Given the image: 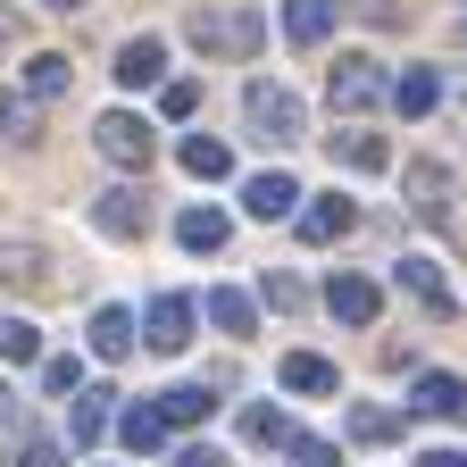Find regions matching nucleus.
Returning <instances> with one entry per match:
<instances>
[{"mask_svg":"<svg viewBox=\"0 0 467 467\" xmlns=\"http://www.w3.org/2000/svg\"><path fill=\"white\" fill-rule=\"evenodd\" d=\"M184 34H192V50L201 58H259V42H267V17L251 9H192L184 17Z\"/></svg>","mask_w":467,"mask_h":467,"instance_id":"f257e3e1","label":"nucleus"},{"mask_svg":"<svg viewBox=\"0 0 467 467\" xmlns=\"http://www.w3.org/2000/svg\"><path fill=\"white\" fill-rule=\"evenodd\" d=\"M243 117H251V142H267V150L309 142V109H301V92H284V84H267V76L243 92Z\"/></svg>","mask_w":467,"mask_h":467,"instance_id":"f03ea898","label":"nucleus"},{"mask_svg":"<svg viewBox=\"0 0 467 467\" xmlns=\"http://www.w3.org/2000/svg\"><path fill=\"white\" fill-rule=\"evenodd\" d=\"M326 100H334V117H368L376 100H392L384 58H368V50H342V67L326 76Z\"/></svg>","mask_w":467,"mask_h":467,"instance_id":"7ed1b4c3","label":"nucleus"},{"mask_svg":"<svg viewBox=\"0 0 467 467\" xmlns=\"http://www.w3.org/2000/svg\"><path fill=\"white\" fill-rule=\"evenodd\" d=\"M92 150H100L109 167H126V175H134V167H150V126H142L134 109H109L100 126H92Z\"/></svg>","mask_w":467,"mask_h":467,"instance_id":"20e7f679","label":"nucleus"},{"mask_svg":"<svg viewBox=\"0 0 467 467\" xmlns=\"http://www.w3.org/2000/svg\"><path fill=\"white\" fill-rule=\"evenodd\" d=\"M192 326H201V301H192V292H159V301H150V317H142V342L175 359V350L192 342Z\"/></svg>","mask_w":467,"mask_h":467,"instance_id":"39448f33","label":"nucleus"},{"mask_svg":"<svg viewBox=\"0 0 467 467\" xmlns=\"http://www.w3.org/2000/svg\"><path fill=\"white\" fill-rule=\"evenodd\" d=\"M92 225H100V234H117V243H134V234L150 225V201H142L134 184H109V192L92 201Z\"/></svg>","mask_w":467,"mask_h":467,"instance_id":"423d86ee","label":"nucleus"},{"mask_svg":"<svg viewBox=\"0 0 467 467\" xmlns=\"http://www.w3.org/2000/svg\"><path fill=\"white\" fill-rule=\"evenodd\" d=\"M326 309H334L342 326H376V309H384V292H376L368 275H350V267H342V275L326 284Z\"/></svg>","mask_w":467,"mask_h":467,"instance_id":"0eeeda50","label":"nucleus"},{"mask_svg":"<svg viewBox=\"0 0 467 467\" xmlns=\"http://www.w3.org/2000/svg\"><path fill=\"white\" fill-rule=\"evenodd\" d=\"M392 284H400L426 317H451V309H459V301H451V284L434 275V259H400V267H392Z\"/></svg>","mask_w":467,"mask_h":467,"instance_id":"6e6552de","label":"nucleus"},{"mask_svg":"<svg viewBox=\"0 0 467 467\" xmlns=\"http://www.w3.org/2000/svg\"><path fill=\"white\" fill-rule=\"evenodd\" d=\"M301 201H309V192L292 184V175H251V184H243V209L267 217V225H275V217H301Z\"/></svg>","mask_w":467,"mask_h":467,"instance_id":"1a4fd4ad","label":"nucleus"},{"mask_svg":"<svg viewBox=\"0 0 467 467\" xmlns=\"http://www.w3.org/2000/svg\"><path fill=\"white\" fill-rule=\"evenodd\" d=\"M409 409H426V418H467V384L426 368V376H409Z\"/></svg>","mask_w":467,"mask_h":467,"instance_id":"9d476101","label":"nucleus"},{"mask_svg":"<svg viewBox=\"0 0 467 467\" xmlns=\"http://www.w3.org/2000/svg\"><path fill=\"white\" fill-rule=\"evenodd\" d=\"M409 201H418L426 225H451V175L434 159H409Z\"/></svg>","mask_w":467,"mask_h":467,"instance_id":"9b49d317","label":"nucleus"},{"mask_svg":"<svg viewBox=\"0 0 467 467\" xmlns=\"http://www.w3.org/2000/svg\"><path fill=\"white\" fill-rule=\"evenodd\" d=\"M275 376H284V392H309V400H317V392H342V368L317 359V350H284Z\"/></svg>","mask_w":467,"mask_h":467,"instance_id":"f8f14e48","label":"nucleus"},{"mask_svg":"<svg viewBox=\"0 0 467 467\" xmlns=\"http://www.w3.org/2000/svg\"><path fill=\"white\" fill-rule=\"evenodd\" d=\"M334 17H342V0H284V34L301 42V50H317L334 34Z\"/></svg>","mask_w":467,"mask_h":467,"instance_id":"ddd939ff","label":"nucleus"},{"mask_svg":"<svg viewBox=\"0 0 467 467\" xmlns=\"http://www.w3.org/2000/svg\"><path fill=\"white\" fill-rule=\"evenodd\" d=\"M159 67H167V42H159V34H134L126 50H117V84H126V92L159 84Z\"/></svg>","mask_w":467,"mask_h":467,"instance_id":"4468645a","label":"nucleus"},{"mask_svg":"<svg viewBox=\"0 0 467 467\" xmlns=\"http://www.w3.org/2000/svg\"><path fill=\"white\" fill-rule=\"evenodd\" d=\"M225 234H234V225H225V209H184V217H175V243L201 251V259H209V251H225Z\"/></svg>","mask_w":467,"mask_h":467,"instance_id":"2eb2a0df","label":"nucleus"},{"mask_svg":"<svg viewBox=\"0 0 467 467\" xmlns=\"http://www.w3.org/2000/svg\"><path fill=\"white\" fill-rule=\"evenodd\" d=\"M350 217H359V209H350L342 192H334V201H309V209H301V243H342Z\"/></svg>","mask_w":467,"mask_h":467,"instance_id":"dca6fc26","label":"nucleus"},{"mask_svg":"<svg viewBox=\"0 0 467 467\" xmlns=\"http://www.w3.org/2000/svg\"><path fill=\"white\" fill-rule=\"evenodd\" d=\"M100 434H109V392H76V400H67V442L92 451Z\"/></svg>","mask_w":467,"mask_h":467,"instance_id":"f3484780","label":"nucleus"},{"mask_svg":"<svg viewBox=\"0 0 467 467\" xmlns=\"http://www.w3.org/2000/svg\"><path fill=\"white\" fill-rule=\"evenodd\" d=\"M184 175H201V184H225L234 175V150L217 134H184Z\"/></svg>","mask_w":467,"mask_h":467,"instance_id":"a211bd4d","label":"nucleus"},{"mask_svg":"<svg viewBox=\"0 0 467 467\" xmlns=\"http://www.w3.org/2000/svg\"><path fill=\"white\" fill-rule=\"evenodd\" d=\"M134 350V309H92V359H126Z\"/></svg>","mask_w":467,"mask_h":467,"instance_id":"6ab92c4d","label":"nucleus"},{"mask_svg":"<svg viewBox=\"0 0 467 467\" xmlns=\"http://www.w3.org/2000/svg\"><path fill=\"white\" fill-rule=\"evenodd\" d=\"M434 100H442V76H434V67H409V76H392V109H400V117H426Z\"/></svg>","mask_w":467,"mask_h":467,"instance_id":"aec40b11","label":"nucleus"},{"mask_svg":"<svg viewBox=\"0 0 467 467\" xmlns=\"http://www.w3.org/2000/svg\"><path fill=\"white\" fill-rule=\"evenodd\" d=\"M117 434H126L134 459H150V451L167 442V409H126V418H117Z\"/></svg>","mask_w":467,"mask_h":467,"instance_id":"412c9836","label":"nucleus"},{"mask_svg":"<svg viewBox=\"0 0 467 467\" xmlns=\"http://www.w3.org/2000/svg\"><path fill=\"white\" fill-rule=\"evenodd\" d=\"M159 409H167V426H201L217 400H209V384H167V392H159Z\"/></svg>","mask_w":467,"mask_h":467,"instance_id":"4be33fe9","label":"nucleus"},{"mask_svg":"<svg viewBox=\"0 0 467 467\" xmlns=\"http://www.w3.org/2000/svg\"><path fill=\"white\" fill-rule=\"evenodd\" d=\"M334 159H350V167H359V175H376V167H392V150H384V134H359V126H350V134H334Z\"/></svg>","mask_w":467,"mask_h":467,"instance_id":"5701e85b","label":"nucleus"},{"mask_svg":"<svg viewBox=\"0 0 467 467\" xmlns=\"http://www.w3.org/2000/svg\"><path fill=\"white\" fill-rule=\"evenodd\" d=\"M26 92L34 100H58V92H67V58H58V50H34L26 58Z\"/></svg>","mask_w":467,"mask_h":467,"instance_id":"b1692460","label":"nucleus"},{"mask_svg":"<svg viewBox=\"0 0 467 467\" xmlns=\"http://www.w3.org/2000/svg\"><path fill=\"white\" fill-rule=\"evenodd\" d=\"M209 326H217V334H251V292H225V284H217V292H209Z\"/></svg>","mask_w":467,"mask_h":467,"instance_id":"393cba45","label":"nucleus"},{"mask_svg":"<svg viewBox=\"0 0 467 467\" xmlns=\"http://www.w3.org/2000/svg\"><path fill=\"white\" fill-rule=\"evenodd\" d=\"M0 359H9V368H34L42 359V334L26 317H0Z\"/></svg>","mask_w":467,"mask_h":467,"instance_id":"a878e982","label":"nucleus"},{"mask_svg":"<svg viewBox=\"0 0 467 467\" xmlns=\"http://www.w3.org/2000/svg\"><path fill=\"white\" fill-rule=\"evenodd\" d=\"M0 134H9V142H34V92H0Z\"/></svg>","mask_w":467,"mask_h":467,"instance_id":"bb28decb","label":"nucleus"},{"mask_svg":"<svg viewBox=\"0 0 467 467\" xmlns=\"http://www.w3.org/2000/svg\"><path fill=\"white\" fill-rule=\"evenodd\" d=\"M243 434H251V442H275V451H284V442L301 434V426H292V418H275V409H243Z\"/></svg>","mask_w":467,"mask_h":467,"instance_id":"cd10ccee","label":"nucleus"},{"mask_svg":"<svg viewBox=\"0 0 467 467\" xmlns=\"http://www.w3.org/2000/svg\"><path fill=\"white\" fill-rule=\"evenodd\" d=\"M284 451H292V467H342V451H334L326 434H292Z\"/></svg>","mask_w":467,"mask_h":467,"instance_id":"c85d7f7f","label":"nucleus"},{"mask_svg":"<svg viewBox=\"0 0 467 467\" xmlns=\"http://www.w3.org/2000/svg\"><path fill=\"white\" fill-rule=\"evenodd\" d=\"M350 434H359V442H392L400 418H392V409H350Z\"/></svg>","mask_w":467,"mask_h":467,"instance_id":"c756f323","label":"nucleus"},{"mask_svg":"<svg viewBox=\"0 0 467 467\" xmlns=\"http://www.w3.org/2000/svg\"><path fill=\"white\" fill-rule=\"evenodd\" d=\"M259 301H267V309H301V284L267 267V275H259Z\"/></svg>","mask_w":467,"mask_h":467,"instance_id":"7c9ffc66","label":"nucleus"},{"mask_svg":"<svg viewBox=\"0 0 467 467\" xmlns=\"http://www.w3.org/2000/svg\"><path fill=\"white\" fill-rule=\"evenodd\" d=\"M192 109H201V84H167V92H159V117H175V126H184Z\"/></svg>","mask_w":467,"mask_h":467,"instance_id":"2f4dec72","label":"nucleus"},{"mask_svg":"<svg viewBox=\"0 0 467 467\" xmlns=\"http://www.w3.org/2000/svg\"><path fill=\"white\" fill-rule=\"evenodd\" d=\"M42 384H50V392H84V368H76V359H50Z\"/></svg>","mask_w":467,"mask_h":467,"instance_id":"473e14b6","label":"nucleus"},{"mask_svg":"<svg viewBox=\"0 0 467 467\" xmlns=\"http://www.w3.org/2000/svg\"><path fill=\"white\" fill-rule=\"evenodd\" d=\"M9 467H58V442H42V434H34V442H17V459H9Z\"/></svg>","mask_w":467,"mask_h":467,"instance_id":"72a5a7b5","label":"nucleus"},{"mask_svg":"<svg viewBox=\"0 0 467 467\" xmlns=\"http://www.w3.org/2000/svg\"><path fill=\"white\" fill-rule=\"evenodd\" d=\"M175 467H234V459H225L217 442H192V451H175Z\"/></svg>","mask_w":467,"mask_h":467,"instance_id":"f704fd0d","label":"nucleus"},{"mask_svg":"<svg viewBox=\"0 0 467 467\" xmlns=\"http://www.w3.org/2000/svg\"><path fill=\"white\" fill-rule=\"evenodd\" d=\"M17 418H26V400H17V392H9V384H0V434H9V426H17Z\"/></svg>","mask_w":467,"mask_h":467,"instance_id":"c9c22d12","label":"nucleus"},{"mask_svg":"<svg viewBox=\"0 0 467 467\" xmlns=\"http://www.w3.org/2000/svg\"><path fill=\"white\" fill-rule=\"evenodd\" d=\"M418 467H467V451H426Z\"/></svg>","mask_w":467,"mask_h":467,"instance_id":"e433bc0d","label":"nucleus"},{"mask_svg":"<svg viewBox=\"0 0 467 467\" xmlns=\"http://www.w3.org/2000/svg\"><path fill=\"white\" fill-rule=\"evenodd\" d=\"M50 9H67V17H76V9H92V0H50Z\"/></svg>","mask_w":467,"mask_h":467,"instance_id":"4c0bfd02","label":"nucleus"}]
</instances>
